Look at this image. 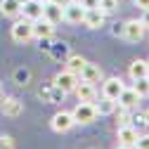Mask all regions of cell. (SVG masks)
<instances>
[{
	"label": "cell",
	"mask_w": 149,
	"mask_h": 149,
	"mask_svg": "<svg viewBox=\"0 0 149 149\" xmlns=\"http://www.w3.org/2000/svg\"><path fill=\"white\" fill-rule=\"evenodd\" d=\"M128 73H130V78H133V81H137V78H149V64H147L144 59H135L133 64H130Z\"/></svg>",
	"instance_id": "17"
},
{
	"label": "cell",
	"mask_w": 149,
	"mask_h": 149,
	"mask_svg": "<svg viewBox=\"0 0 149 149\" xmlns=\"http://www.w3.org/2000/svg\"><path fill=\"white\" fill-rule=\"evenodd\" d=\"M3 17H19L22 14V0H0Z\"/></svg>",
	"instance_id": "18"
},
{
	"label": "cell",
	"mask_w": 149,
	"mask_h": 149,
	"mask_svg": "<svg viewBox=\"0 0 149 149\" xmlns=\"http://www.w3.org/2000/svg\"><path fill=\"white\" fill-rule=\"evenodd\" d=\"M64 95H66L64 90H59V88H54V90H52V95H50V100H52V102H59V100H64Z\"/></svg>",
	"instance_id": "26"
},
{
	"label": "cell",
	"mask_w": 149,
	"mask_h": 149,
	"mask_svg": "<svg viewBox=\"0 0 149 149\" xmlns=\"http://www.w3.org/2000/svg\"><path fill=\"white\" fill-rule=\"evenodd\" d=\"M78 76L76 73H71V71H62V73H57L54 76V88H59V90H64V92H73V88L78 85Z\"/></svg>",
	"instance_id": "6"
},
{
	"label": "cell",
	"mask_w": 149,
	"mask_h": 149,
	"mask_svg": "<svg viewBox=\"0 0 149 149\" xmlns=\"http://www.w3.org/2000/svg\"><path fill=\"white\" fill-rule=\"evenodd\" d=\"M116 109H118V123H121V125H130V123H133L130 109H123V107H116Z\"/></svg>",
	"instance_id": "22"
},
{
	"label": "cell",
	"mask_w": 149,
	"mask_h": 149,
	"mask_svg": "<svg viewBox=\"0 0 149 149\" xmlns=\"http://www.w3.org/2000/svg\"><path fill=\"white\" fill-rule=\"evenodd\" d=\"M137 128L130 123V125H118V144H125V147H135L137 142Z\"/></svg>",
	"instance_id": "11"
},
{
	"label": "cell",
	"mask_w": 149,
	"mask_h": 149,
	"mask_svg": "<svg viewBox=\"0 0 149 149\" xmlns=\"http://www.w3.org/2000/svg\"><path fill=\"white\" fill-rule=\"evenodd\" d=\"M140 100H142V97L137 95L133 88H123V90H121V95H118V100H116V104L123 107V109H135Z\"/></svg>",
	"instance_id": "13"
},
{
	"label": "cell",
	"mask_w": 149,
	"mask_h": 149,
	"mask_svg": "<svg viewBox=\"0 0 149 149\" xmlns=\"http://www.w3.org/2000/svg\"><path fill=\"white\" fill-rule=\"evenodd\" d=\"M118 7V0H100V10L107 14V12H116Z\"/></svg>",
	"instance_id": "23"
},
{
	"label": "cell",
	"mask_w": 149,
	"mask_h": 149,
	"mask_svg": "<svg viewBox=\"0 0 149 149\" xmlns=\"http://www.w3.org/2000/svg\"><path fill=\"white\" fill-rule=\"evenodd\" d=\"M144 31H147V29L142 26L140 19H130V22L123 24V38L130 40V43H137V40L144 38Z\"/></svg>",
	"instance_id": "4"
},
{
	"label": "cell",
	"mask_w": 149,
	"mask_h": 149,
	"mask_svg": "<svg viewBox=\"0 0 149 149\" xmlns=\"http://www.w3.org/2000/svg\"><path fill=\"white\" fill-rule=\"evenodd\" d=\"M43 19H47L57 26L64 19V5L57 3V0H43Z\"/></svg>",
	"instance_id": "2"
},
{
	"label": "cell",
	"mask_w": 149,
	"mask_h": 149,
	"mask_svg": "<svg viewBox=\"0 0 149 149\" xmlns=\"http://www.w3.org/2000/svg\"><path fill=\"white\" fill-rule=\"evenodd\" d=\"M140 22H142L144 29H149V10H144V14H142V19H140Z\"/></svg>",
	"instance_id": "30"
},
{
	"label": "cell",
	"mask_w": 149,
	"mask_h": 149,
	"mask_svg": "<svg viewBox=\"0 0 149 149\" xmlns=\"http://www.w3.org/2000/svg\"><path fill=\"white\" fill-rule=\"evenodd\" d=\"M22 3H26V0H22Z\"/></svg>",
	"instance_id": "34"
},
{
	"label": "cell",
	"mask_w": 149,
	"mask_h": 149,
	"mask_svg": "<svg viewBox=\"0 0 149 149\" xmlns=\"http://www.w3.org/2000/svg\"><path fill=\"white\" fill-rule=\"evenodd\" d=\"M114 33H116V36H123V24H116V26H114Z\"/></svg>",
	"instance_id": "31"
},
{
	"label": "cell",
	"mask_w": 149,
	"mask_h": 149,
	"mask_svg": "<svg viewBox=\"0 0 149 149\" xmlns=\"http://www.w3.org/2000/svg\"><path fill=\"white\" fill-rule=\"evenodd\" d=\"M85 66V59L81 57V54H71V57L66 59V71H71V73H81V69Z\"/></svg>",
	"instance_id": "20"
},
{
	"label": "cell",
	"mask_w": 149,
	"mask_h": 149,
	"mask_svg": "<svg viewBox=\"0 0 149 149\" xmlns=\"http://www.w3.org/2000/svg\"><path fill=\"white\" fill-rule=\"evenodd\" d=\"M71 114H73V121H76V123L88 125V123H92V121L97 118V109H95L92 102H78V107L73 109Z\"/></svg>",
	"instance_id": "1"
},
{
	"label": "cell",
	"mask_w": 149,
	"mask_h": 149,
	"mask_svg": "<svg viewBox=\"0 0 149 149\" xmlns=\"http://www.w3.org/2000/svg\"><path fill=\"white\" fill-rule=\"evenodd\" d=\"M133 3H135L140 10H149V0H133Z\"/></svg>",
	"instance_id": "29"
},
{
	"label": "cell",
	"mask_w": 149,
	"mask_h": 149,
	"mask_svg": "<svg viewBox=\"0 0 149 149\" xmlns=\"http://www.w3.org/2000/svg\"><path fill=\"white\" fill-rule=\"evenodd\" d=\"M78 78H81V81H88V83H100V81H102V69H100V64L85 62V66H83L81 73H78Z\"/></svg>",
	"instance_id": "15"
},
{
	"label": "cell",
	"mask_w": 149,
	"mask_h": 149,
	"mask_svg": "<svg viewBox=\"0 0 149 149\" xmlns=\"http://www.w3.org/2000/svg\"><path fill=\"white\" fill-rule=\"evenodd\" d=\"M73 125H76V121H73V114H69V111H59V114L52 116V130L54 133H66Z\"/></svg>",
	"instance_id": "7"
},
{
	"label": "cell",
	"mask_w": 149,
	"mask_h": 149,
	"mask_svg": "<svg viewBox=\"0 0 149 149\" xmlns=\"http://www.w3.org/2000/svg\"><path fill=\"white\" fill-rule=\"evenodd\" d=\"M78 102H95L97 100V90H95V83H88V81H78V85L73 88Z\"/></svg>",
	"instance_id": "8"
},
{
	"label": "cell",
	"mask_w": 149,
	"mask_h": 149,
	"mask_svg": "<svg viewBox=\"0 0 149 149\" xmlns=\"http://www.w3.org/2000/svg\"><path fill=\"white\" fill-rule=\"evenodd\" d=\"M83 17H85V7L78 3V0L64 5V22H69V24H81Z\"/></svg>",
	"instance_id": "5"
},
{
	"label": "cell",
	"mask_w": 149,
	"mask_h": 149,
	"mask_svg": "<svg viewBox=\"0 0 149 149\" xmlns=\"http://www.w3.org/2000/svg\"><path fill=\"white\" fill-rule=\"evenodd\" d=\"M33 38V22L29 19H19L12 26V40L14 43H29Z\"/></svg>",
	"instance_id": "3"
},
{
	"label": "cell",
	"mask_w": 149,
	"mask_h": 149,
	"mask_svg": "<svg viewBox=\"0 0 149 149\" xmlns=\"http://www.w3.org/2000/svg\"><path fill=\"white\" fill-rule=\"evenodd\" d=\"M83 24L88 29H102L104 26V12L100 7H92V10H85V17H83Z\"/></svg>",
	"instance_id": "14"
},
{
	"label": "cell",
	"mask_w": 149,
	"mask_h": 149,
	"mask_svg": "<svg viewBox=\"0 0 149 149\" xmlns=\"http://www.w3.org/2000/svg\"><path fill=\"white\" fill-rule=\"evenodd\" d=\"M0 109H3V114H5V116H22L24 104L17 100V97H7L3 104H0Z\"/></svg>",
	"instance_id": "16"
},
{
	"label": "cell",
	"mask_w": 149,
	"mask_h": 149,
	"mask_svg": "<svg viewBox=\"0 0 149 149\" xmlns=\"http://www.w3.org/2000/svg\"><path fill=\"white\" fill-rule=\"evenodd\" d=\"M144 123H149V109L144 111Z\"/></svg>",
	"instance_id": "32"
},
{
	"label": "cell",
	"mask_w": 149,
	"mask_h": 149,
	"mask_svg": "<svg viewBox=\"0 0 149 149\" xmlns=\"http://www.w3.org/2000/svg\"><path fill=\"white\" fill-rule=\"evenodd\" d=\"M147 64H149V62H147Z\"/></svg>",
	"instance_id": "35"
},
{
	"label": "cell",
	"mask_w": 149,
	"mask_h": 149,
	"mask_svg": "<svg viewBox=\"0 0 149 149\" xmlns=\"http://www.w3.org/2000/svg\"><path fill=\"white\" fill-rule=\"evenodd\" d=\"M92 104H95V109H97V116H107V114H114V111H116V100H109V97H104L102 95V100L100 102H92Z\"/></svg>",
	"instance_id": "19"
},
{
	"label": "cell",
	"mask_w": 149,
	"mask_h": 149,
	"mask_svg": "<svg viewBox=\"0 0 149 149\" xmlns=\"http://www.w3.org/2000/svg\"><path fill=\"white\" fill-rule=\"evenodd\" d=\"M116 149H133V147H125V144H118Z\"/></svg>",
	"instance_id": "33"
},
{
	"label": "cell",
	"mask_w": 149,
	"mask_h": 149,
	"mask_svg": "<svg viewBox=\"0 0 149 149\" xmlns=\"http://www.w3.org/2000/svg\"><path fill=\"white\" fill-rule=\"evenodd\" d=\"M123 88H125V85H123L121 78H107V81L102 83V95L109 97V100H118V95H121Z\"/></svg>",
	"instance_id": "12"
},
{
	"label": "cell",
	"mask_w": 149,
	"mask_h": 149,
	"mask_svg": "<svg viewBox=\"0 0 149 149\" xmlns=\"http://www.w3.org/2000/svg\"><path fill=\"white\" fill-rule=\"evenodd\" d=\"M78 3L85 7V10H92V7H100V0H78Z\"/></svg>",
	"instance_id": "27"
},
{
	"label": "cell",
	"mask_w": 149,
	"mask_h": 149,
	"mask_svg": "<svg viewBox=\"0 0 149 149\" xmlns=\"http://www.w3.org/2000/svg\"><path fill=\"white\" fill-rule=\"evenodd\" d=\"M22 14L29 22L40 19L43 17V0H26V3H22Z\"/></svg>",
	"instance_id": "9"
},
{
	"label": "cell",
	"mask_w": 149,
	"mask_h": 149,
	"mask_svg": "<svg viewBox=\"0 0 149 149\" xmlns=\"http://www.w3.org/2000/svg\"><path fill=\"white\" fill-rule=\"evenodd\" d=\"M17 81H22V85L29 81V71H17Z\"/></svg>",
	"instance_id": "28"
},
{
	"label": "cell",
	"mask_w": 149,
	"mask_h": 149,
	"mask_svg": "<svg viewBox=\"0 0 149 149\" xmlns=\"http://www.w3.org/2000/svg\"><path fill=\"white\" fill-rule=\"evenodd\" d=\"M133 149H149V135H140Z\"/></svg>",
	"instance_id": "25"
},
{
	"label": "cell",
	"mask_w": 149,
	"mask_h": 149,
	"mask_svg": "<svg viewBox=\"0 0 149 149\" xmlns=\"http://www.w3.org/2000/svg\"><path fill=\"white\" fill-rule=\"evenodd\" d=\"M0 149H14V140L10 135H0Z\"/></svg>",
	"instance_id": "24"
},
{
	"label": "cell",
	"mask_w": 149,
	"mask_h": 149,
	"mask_svg": "<svg viewBox=\"0 0 149 149\" xmlns=\"http://www.w3.org/2000/svg\"><path fill=\"white\" fill-rule=\"evenodd\" d=\"M133 90L137 92L140 97L149 95V78H137V81H135V85H133Z\"/></svg>",
	"instance_id": "21"
},
{
	"label": "cell",
	"mask_w": 149,
	"mask_h": 149,
	"mask_svg": "<svg viewBox=\"0 0 149 149\" xmlns=\"http://www.w3.org/2000/svg\"><path fill=\"white\" fill-rule=\"evenodd\" d=\"M52 33H54V24L47 22V19H36L33 22V38H40V40H47L52 38Z\"/></svg>",
	"instance_id": "10"
}]
</instances>
